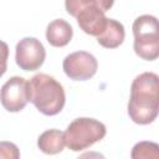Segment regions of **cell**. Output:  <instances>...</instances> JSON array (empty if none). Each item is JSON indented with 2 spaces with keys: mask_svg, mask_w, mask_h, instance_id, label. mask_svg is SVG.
I'll use <instances>...</instances> for the list:
<instances>
[{
  "mask_svg": "<svg viewBox=\"0 0 159 159\" xmlns=\"http://www.w3.org/2000/svg\"><path fill=\"white\" fill-rule=\"evenodd\" d=\"M62 68L68 78L73 81H87L96 75L98 62L92 53L76 51L65 57Z\"/></svg>",
  "mask_w": 159,
  "mask_h": 159,
  "instance_id": "cell-7",
  "label": "cell"
},
{
  "mask_svg": "<svg viewBox=\"0 0 159 159\" xmlns=\"http://www.w3.org/2000/svg\"><path fill=\"white\" fill-rule=\"evenodd\" d=\"M132 29L137 56L145 61L159 58V20L153 15H140Z\"/></svg>",
  "mask_w": 159,
  "mask_h": 159,
  "instance_id": "cell-4",
  "label": "cell"
},
{
  "mask_svg": "<svg viewBox=\"0 0 159 159\" xmlns=\"http://www.w3.org/2000/svg\"><path fill=\"white\" fill-rule=\"evenodd\" d=\"M30 102L29 81L24 77H10L1 87V104L7 112H20Z\"/></svg>",
  "mask_w": 159,
  "mask_h": 159,
  "instance_id": "cell-6",
  "label": "cell"
},
{
  "mask_svg": "<svg viewBox=\"0 0 159 159\" xmlns=\"http://www.w3.org/2000/svg\"><path fill=\"white\" fill-rule=\"evenodd\" d=\"M46 58V50L36 37H24L16 43L15 62L24 71L39 70Z\"/></svg>",
  "mask_w": 159,
  "mask_h": 159,
  "instance_id": "cell-5",
  "label": "cell"
},
{
  "mask_svg": "<svg viewBox=\"0 0 159 159\" xmlns=\"http://www.w3.org/2000/svg\"><path fill=\"white\" fill-rule=\"evenodd\" d=\"M107 133L106 125L94 119L81 117L73 119L65 130V140L68 149L81 152L102 140Z\"/></svg>",
  "mask_w": 159,
  "mask_h": 159,
  "instance_id": "cell-3",
  "label": "cell"
},
{
  "mask_svg": "<svg viewBox=\"0 0 159 159\" xmlns=\"http://www.w3.org/2000/svg\"><path fill=\"white\" fill-rule=\"evenodd\" d=\"M124 37V26L114 19H108L106 30L97 37V42L104 48H117L123 43Z\"/></svg>",
  "mask_w": 159,
  "mask_h": 159,
  "instance_id": "cell-11",
  "label": "cell"
},
{
  "mask_svg": "<svg viewBox=\"0 0 159 159\" xmlns=\"http://www.w3.org/2000/svg\"><path fill=\"white\" fill-rule=\"evenodd\" d=\"M114 4V0H65L66 11L76 17V15L86 6H98L104 12L108 11Z\"/></svg>",
  "mask_w": 159,
  "mask_h": 159,
  "instance_id": "cell-12",
  "label": "cell"
},
{
  "mask_svg": "<svg viewBox=\"0 0 159 159\" xmlns=\"http://www.w3.org/2000/svg\"><path fill=\"white\" fill-rule=\"evenodd\" d=\"M129 118L140 125L153 123L159 116V76L154 72L138 75L130 86Z\"/></svg>",
  "mask_w": 159,
  "mask_h": 159,
  "instance_id": "cell-1",
  "label": "cell"
},
{
  "mask_svg": "<svg viewBox=\"0 0 159 159\" xmlns=\"http://www.w3.org/2000/svg\"><path fill=\"white\" fill-rule=\"evenodd\" d=\"M76 20L81 30L91 36L98 37L107 26L108 17H106L104 11L98 6H86L77 15Z\"/></svg>",
  "mask_w": 159,
  "mask_h": 159,
  "instance_id": "cell-8",
  "label": "cell"
},
{
  "mask_svg": "<svg viewBox=\"0 0 159 159\" xmlns=\"http://www.w3.org/2000/svg\"><path fill=\"white\" fill-rule=\"evenodd\" d=\"M130 157L133 159H150L159 158V144L154 142H139L132 148Z\"/></svg>",
  "mask_w": 159,
  "mask_h": 159,
  "instance_id": "cell-13",
  "label": "cell"
},
{
  "mask_svg": "<svg viewBox=\"0 0 159 159\" xmlns=\"http://www.w3.org/2000/svg\"><path fill=\"white\" fill-rule=\"evenodd\" d=\"M30 102L45 116L58 114L66 103L62 84L50 75L37 73L29 81Z\"/></svg>",
  "mask_w": 159,
  "mask_h": 159,
  "instance_id": "cell-2",
  "label": "cell"
},
{
  "mask_svg": "<svg viewBox=\"0 0 159 159\" xmlns=\"http://www.w3.org/2000/svg\"><path fill=\"white\" fill-rule=\"evenodd\" d=\"M73 36L72 26L63 19H56L47 25L46 40L53 47H63L70 43Z\"/></svg>",
  "mask_w": 159,
  "mask_h": 159,
  "instance_id": "cell-9",
  "label": "cell"
},
{
  "mask_svg": "<svg viewBox=\"0 0 159 159\" xmlns=\"http://www.w3.org/2000/svg\"><path fill=\"white\" fill-rule=\"evenodd\" d=\"M65 145V132L60 129H47L37 138V147L45 154H58L63 150Z\"/></svg>",
  "mask_w": 159,
  "mask_h": 159,
  "instance_id": "cell-10",
  "label": "cell"
}]
</instances>
